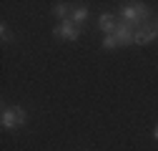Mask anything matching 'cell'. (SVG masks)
<instances>
[{
	"mask_svg": "<svg viewBox=\"0 0 158 151\" xmlns=\"http://www.w3.org/2000/svg\"><path fill=\"white\" fill-rule=\"evenodd\" d=\"M53 13H55L58 18H63V20H68V15H70L73 10H70L65 3H55V5H53Z\"/></svg>",
	"mask_w": 158,
	"mask_h": 151,
	"instance_id": "8",
	"label": "cell"
},
{
	"mask_svg": "<svg viewBox=\"0 0 158 151\" xmlns=\"http://www.w3.org/2000/svg\"><path fill=\"white\" fill-rule=\"evenodd\" d=\"M103 48H118V41H115V35H106V41H103Z\"/></svg>",
	"mask_w": 158,
	"mask_h": 151,
	"instance_id": "9",
	"label": "cell"
},
{
	"mask_svg": "<svg viewBox=\"0 0 158 151\" xmlns=\"http://www.w3.org/2000/svg\"><path fill=\"white\" fill-rule=\"evenodd\" d=\"M98 25H101V30H103L106 35H113L115 28H118V18L110 15V13H103V15H101V20H98Z\"/></svg>",
	"mask_w": 158,
	"mask_h": 151,
	"instance_id": "6",
	"label": "cell"
},
{
	"mask_svg": "<svg viewBox=\"0 0 158 151\" xmlns=\"http://www.w3.org/2000/svg\"><path fill=\"white\" fill-rule=\"evenodd\" d=\"M153 35L158 38V23H153Z\"/></svg>",
	"mask_w": 158,
	"mask_h": 151,
	"instance_id": "11",
	"label": "cell"
},
{
	"mask_svg": "<svg viewBox=\"0 0 158 151\" xmlns=\"http://www.w3.org/2000/svg\"><path fill=\"white\" fill-rule=\"evenodd\" d=\"M0 33H3V41H13V35H10V30L3 25V28H0Z\"/></svg>",
	"mask_w": 158,
	"mask_h": 151,
	"instance_id": "10",
	"label": "cell"
},
{
	"mask_svg": "<svg viewBox=\"0 0 158 151\" xmlns=\"http://www.w3.org/2000/svg\"><path fill=\"white\" fill-rule=\"evenodd\" d=\"M133 33H135V28L133 25H128V23H123V20H118V28H115V41H118V45H131L133 43Z\"/></svg>",
	"mask_w": 158,
	"mask_h": 151,
	"instance_id": "4",
	"label": "cell"
},
{
	"mask_svg": "<svg viewBox=\"0 0 158 151\" xmlns=\"http://www.w3.org/2000/svg\"><path fill=\"white\" fill-rule=\"evenodd\" d=\"M3 128H18V126H23L25 123V111L20 106H13V108H5L3 111Z\"/></svg>",
	"mask_w": 158,
	"mask_h": 151,
	"instance_id": "2",
	"label": "cell"
},
{
	"mask_svg": "<svg viewBox=\"0 0 158 151\" xmlns=\"http://www.w3.org/2000/svg\"><path fill=\"white\" fill-rule=\"evenodd\" d=\"M85 18H88V8H85V5H78V8H73V13H70V20H73L75 25L85 23Z\"/></svg>",
	"mask_w": 158,
	"mask_h": 151,
	"instance_id": "7",
	"label": "cell"
},
{
	"mask_svg": "<svg viewBox=\"0 0 158 151\" xmlns=\"http://www.w3.org/2000/svg\"><path fill=\"white\" fill-rule=\"evenodd\" d=\"M153 23H143V25H138L135 33H133V43L135 45H146L148 41H153Z\"/></svg>",
	"mask_w": 158,
	"mask_h": 151,
	"instance_id": "5",
	"label": "cell"
},
{
	"mask_svg": "<svg viewBox=\"0 0 158 151\" xmlns=\"http://www.w3.org/2000/svg\"><path fill=\"white\" fill-rule=\"evenodd\" d=\"M153 136H156V139H158V126H156V131H153Z\"/></svg>",
	"mask_w": 158,
	"mask_h": 151,
	"instance_id": "12",
	"label": "cell"
},
{
	"mask_svg": "<svg viewBox=\"0 0 158 151\" xmlns=\"http://www.w3.org/2000/svg\"><path fill=\"white\" fill-rule=\"evenodd\" d=\"M53 35H58V38H68V41H78V35H81V28H78V25L70 20V18H68V20H63L60 25H55Z\"/></svg>",
	"mask_w": 158,
	"mask_h": 151,
	"instance_id": "3",
	"label": "cell"
},
{
	"mask_svg": "<svg viewBox=\"0 0 158 151\" xmlns=\"http://www.w3.org/2000/svg\"><path fill=\"white\" fill-rule=\"evenodd\" d=\"M118 20H123V23L138 28V25H143L148 20V8L143 3H126L121 8V18H118Z\"/></svg>",
	"mask_w": 158,
	"mask_h": 151,
	"instance_id": "1",
	"label": "cell"
}]
</instances>
